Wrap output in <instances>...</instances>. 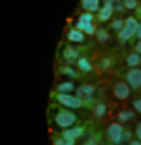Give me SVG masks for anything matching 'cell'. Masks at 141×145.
I'll return each instance as SVG.
<instances>
[{
	"label": "cell",
	"instance_id": "25",
	"mask_svg": "<svg viewBox=\"0 0 141 145\" xmlns=\"http://www.w3.org/2000/svg\"><path fill=\"white\" fill-rule=\"evenodd\" d=\"M112 67V60H110V58H102V60H100V69H110Z\"/></svg>",
	"mask_w": 141,
	"mask_h": 145
},
{
	"label": "cell",
	"instance_id": "24",
	"mask_svg": "<svg viewBox=\"0 0 141 145\" xmlns=\"http://www.w3.org/2000/svg\"><path fill=\"white\" fill-rule=\"evenodd\" d=\"M125 6H127V10H137L139 8V4H137V0H123Z\"/></svg>",
	"mask_w": 141,
	"mask_h": 145
},
{
	"label": "cell",
	"instance_id": "36",
	"mask_svg": "<svg viewBox=\"0 0 141 145\" xmlns=\"http://www.w3.org/2000/svg\"><path fill=\"white\" fill-rule=\"evenodd\" d=\"M108 145H116V143H112V141H110V143H108Z\"/></svg>",
	"mask_w": 141,
	"mask_h": 145
},
{
	"label": "cell",
	"instance_id": "16",
	"mask_svg": "<svg viewBox=\"0 0 141 145\" xmlns=\"http://www.w3.org/2000/svg\"><path fill=\"white\" fill-rule=\"evenodd\" d=\"M77 69L81 71V72H91V71H93V64H91V60H89V58L81 56V58L77 60Z\"/></svg>",
	"mask_w": 141,
	"mask_h": 145
},
{
	"label": "cell",
	"instance_id": "21",
	"mask_svg": "<svg viewBox=\"0 0 141 145\" xmlns=\"http://www.w3.org/2000/svg\"><path fill=\"white\" fill-rule=\"evenodd\" d=\"M77 141L75 139H69V137L60 135V137H54V145H75Z\"/></svg>",
	"mask_w": 141,
	"mask_h": 145
},
{
	"label": "cell",
	"instance_id": "3",
	"mask_svg": "<svg viewBox=\"0 0 141 145\" xmlns=\"http://www.w3.org/2000/svg\"><path fill=\"white\" fill-rule=\"evenodd\" d=\"M54 100H56V104H60V106H64V108H71V110H79V108L85 106L83 100L77 93H58L56 91Z\"/></svg>",
	"mask_w": 141,
	"mask_h": 145
},
{
	"label": "cell",
	"instance_id": "26",
	"mask_svg": "<svg viewBox=\"0 0 141 145\" xmlns=\"http://www.w3.org/2000/svg\"><path fill=\"white\" fill-rule=\"evenodd\" d=\"M114 10L116 12H123V10H127V6H125V2L120 0V2H114Z\"/></svg>",
	"mask_w": 141,
	"mask_h": 145
},
{
	"label": "cell",
	"instance_id": "32",
	"mask_svg": "<svg viewBox=\"0 0 141 145\" xmlns=\"http://www.w3.org/2000/svg\"><path fill=\"white\" fill-rule=\"evenodd\" d=\"M135 137H137V139L141 141V131H135Z\"/></svg>",
	"mask_w": 141,
	"mask_h": 145
},
{
	"label": "cell",
	"instance_id": "35",
	"mask_svg": "<svg viewBox=\"0 0 141 145\" xmlns=\"http://www.w3.org/2000/svg\"><path fill=\"white\" fill-rule=\"evenodd\" d=\"M137 15H141V6H139V8H137Z\"/></svg>",
	"mask_w": 141,
	"mask_h": 145
},
{
	"label": "cell",
	"instance_id": "11",
	"mask_svg": "<svg viewBox=\"0 0 141 145\" xmlns=\"http://www.w3.org/2000/svg\"><path fill=\"white\" fill-rule=\"evenodd\" d=\"M85 31H81L79 27H71L69 29V33H66V39L69 42H73V44H85Z\"/></svg>",
	"mask_w": 141,
	"mask_h": 145
},
{
	"label": "cell",
	"instance_id": "31",
	"mask_svg": "<svg viewBox=\"0 0 141 145\" xmlns=\"http://www.w3.org/2000/svg\"><path fill=\"white\" fill-rule=\"evenodd\" d=\"M137 37H141V19H139V27H137Z\"/></svg>",
	"mask_w": 141,
	"mask_h": 145
},
{
	"label": "cell",
	"instance_id": "1",
	"mask_svg": "<svg viewBox=\"0 0 141 145\" xmlns=\"http://www.w3.org/2000/svg\"><path fill=\"white\" fill-rule=\"evenodd\" d=\"M52 120H54V124L58 129H69V127H73V124H77V116H75V110L60 106L56 110V114L52 116Z\"/></svg>",
	"mask_w": 141,
	"mask_h": 145
},
{
	"label": "cell",
	"instance_id": "23",
	"mask_svg": "<svg viewBox=\"0 0 141 145\" xmlns=\"http://www.w3.org/2000/svg\"><path fill=\"white\" fill-rule=\"evenodd\" d=\"M110 23H112V31H116V33L125 27V19H118V17H116V19H112Z\"/></svg>",
	"mask_w": 141,
	"mask_h": 145
},
{
	"label": "cell",
	"instance_id": "27",
	"mask_svg": "<svg viewBox=\"0 0 141 145\" xmlns=\"http://www.w3.org/2000/svg\"><path fill=\"white\" fill-rule=\"evenodd\" d=\"M133 110H135V112H139V114H141V97H137V100L133 102Z\"/></svg>",
	"mask_w": 141,
	"mask_h": 145
},
{
	"label": "cell",
	"instance_id": "28",
	"mask_svg": "<svg viewBox=\"0 0 141 145\" xmlns=\"http://www.w3.org/2000/svg\"><path fill=\"white\" fill-rule=\"evenodd\" d=\"M133 139V133H131V131H125V137H123V143H129Z\"/></svg>",
	"mask_w": 141,
	"mask_h": 145
},
{
	"label": "cell",
	"instance_id": "6",
	"mask_svg": "<svg viewBox=\"0 0 141 145\" xmlns=\"http://www.w3.org/2000/svg\"><path fill=\"white\" fill-rule=\"evenodd\" d=\"M75 93L83 100L85 106H91L93 108V97H96V87H93V85H79Z\"/></svg>",
	"mask_w": 141,
	"mask_h": 145
},
{
	"label": "cell",
	"instance_id": "20",
	"mask_svg": "<svg viewBox=\"0 0 141 145\" xmlns=\"http://www.w3.org/2000/svg\"><path fill=\"white\" fill-rule=\"evenodd\" d=\"M60 72H62L64 77H69V79H75V77H77L81 71H75L73 67H69V64H66V67H62V69H60Z\"/></svg>",
	"mask_w": 141,
	"mask_h": 145
},
{
	"label": "cell",
	"instance_id": "10",
	"mask_svg": "<svg viewBox=\"0 0 141 145\" xmlns=\"http://www.w3.org/2000/svg\"><path fill=\"white\" fill-rule=\"evenodd\" d=\"M62 135L77 141V139H81V137L85 135V129L81 127V124H73V127H69V129H62Z\"/></svg>",
	"mask_w": 141,
	"mask_h": 145
},
{
	"label": "cell",
	"instance_id": "4",
	"mask_svg": "<svg viewBox=\"0 0 141 145\" xmlns=\"http://www.w3.org/2000/svg\"><path fill=\"white\" fill-rule=\"evenodd\" d=\"M96 12H83V15H79V19H77V23H75V27H79V29H81V31H85V33L87 35H96V23H93V21H96Z\"/></svg>",
	"mask_w": 141,
	"mask_h": 145
},
{
	"label": "cell",
	"instance_id": "18",
	"mask_svg": "<svg viewBox=\"0 0 141 145\" xmlns=\"http://www.w3.org/2000/svg\"><path fill=\"white\" fill-rule=\"evenodd\" d=\"M106 112H108V106H106L104 102H96V104H93V114H96L98 118L106 116Z\"/></svg>",
	"mask_w": 141,
	"mask_h": 145
},
{
	"label": "cell",
	"instance_id": "9",
	"mask_svg": "<svg viewBox=\"0 0 141 145\" xmlns=\"http://www.w3.org/2000/svg\"><path fill=\"white\" fill-rule=\"evenodd\" d=\"M131 91H133V87L127 81H118L114 85V97H116V100H127V97L131 95Z\"/></svg>",
	"mask_w": 141,
	"mask_h": 145
},
{
	"label": "cell",
	"instance_id": "29",
	"mask_svg": "<svg viewBox=\"0 0 141 145\" xmlns=\"http://www.w3.org/2000/svg\"><path fill=\"white\" fill-rule=\"evenodd\" d=\"M127 145H141V141L137 139V137H133V139H131L129 143H127Z\"/></svg>",
	"mask_w": 141,
	"mask_h": 145
},
{
	"label": "cell",
	"instance_id": "2",
	"mask_svg": "<svg viewBox=\"0 0 141 145\" xmlns=\"http://www.w3.org/2000/svg\"><path fill=\"white\" fill-rule=\"evenodd\" d=\"M137 27H139V19L137 17L125 19V27L118 31V42L120 44H127L131 37H137Z\"/></svg>",
	"mask_w": 141,
	"mask_h": 145
},
{
	"label": "cell",
	"instance_id": "17",
	"mask_svg": "<svg viewBox=\"0 0 141 145\" xmlns=\"http://www.w3.org/2000/svg\"><path fill=\"white\" fill-rule=\"evenodd\" d=\"M135 118V110H120L118 112V122H129V120H133Z\"/></svg>",
	"mask_w": 141,
	"mask_h": 145
},
{
	"label": "cell",
	"instance_id": "5",
	"mask_svg": "<svg viewBox=\"0 0 141 145\" xmlns=\"http://www.w3.org/2000/svg\"><path fill=\"white\" fill-rule=\"evenodd\" d=\"M106 137H108L112 143L120 145V143H123V137H125L123 122H112V124H108V129H106Z\"/></svg>",
	"mask_w": 141,
	"mask_h": 145
},
{
	"label": "cell",
	"instance_id": "22",
	"mask_svg": "<svg viewBox=\"0 0 141 145\" xmlns=\"http://www.w3.org/2000/svg\"><path fill=\"white\" fill-rule=\"evenodd\" d=\"M96 37H98V42H108V39H110V31L108 29H98L96 31Z\"/></svg>",
	"mask_w": 141,
	"mask_h": 145
},
{
	"label": "cell",
	"instance_id": "12",
	"mask_svg": "<svg viewBox=\"0 0 141 145\" xmlns=\"http://www.w3.org/2000/svg\"><path fill=\"white\" fill-rule=\"evenodd\" d=\"M102 4H104V0H81L83 10H87V12H96V15H98V10L102 8Z\"/></svg>",
	"mask_w": 141,
	"mask_h": 145
},
{
	"label": "cell",
	"instance_id": "33",
	"mask_svg": "<svg viewBox=\"0 0 141 145\" xmlns=\"http://www.w3.org/2000/svg\"><path fill=\"white\" fill-rule=\"evenodd\" d=\"M135 131H141V120L137 122V129H135Z\"/></svg>",
	"mask_w": 141,
	"mask_h": 145
},
{
	"label": "cell",
	"instance_id": "7",
	"mask_svg": "<svg viewBox=\"0 0 141 145\" xmlns=\"http://www.w3.org/2000/svg\"><path fill=\"white\" fill-rule=\"evenodd\" d=\"M125 81L129 83L133 89H141V67H135V69H129V71H127Z\"/></svg>",
	"mask_w": 141,
	"mask_h": 145
},
{
	"label": "cell",
	"instance_id": "13",
	"mask_svg": "<svg viewBox=\"0 0 141 145\" xmlns=\"http://www.w3.org/2000/svg\"><path fill=\"white\" fill-rule=\"evenodd\" d=\"M56 91H58V93H75L77 87H75V83H73V79H69V81L58 83L56 85Z\"/></svg>",
	"mask_w": 141,
	"mask_h": 145
},
{
	"label": "cell",
	"instance_id": "15",
	"mask_svg": "<svg viewBox=\"0 0 141 145\" xmlns=\"http://www.w3.org/2000/svg\"><path fill=\"white\" fill-rule=\"evenodd\" d=\"M62 58H64L66 62H75V64H77V60H79L81 56H79V52H77L75 48H71V46H69V48L62 50Z\"/></svg>",
	"mask_w": 141,
	"mask_h": 145
},
{
	"label": "cell",
	"instance_id": "30",
	"mask_svg": "<svg viewBox=\"0 0 141 145\" xmlns=\"http://www.w3.org/2000/svg\"><path fill=\"white\" fill-rule=\"evenodd\" d=\"M135 50H137V52H141V37L137 39V44H135Z\"/></svg>",
	"mask_w": 141,
	"mask_h": 145
},
{
	"label": "cell",
	"instance_id": "14",
	"mask_svg": "<svg viewBox=\"0 0 141 145\" xmlns=\"http://www.w3.org/2000/svg\"><path fill=\"white\" fill-rule=\"evenodd\" d=\"M127 67L129 69H135V67H141V52H131L127 54Z\"/></svg>",
	"mask_w": 141,
	"mask_h": 145
},
{
	"label": "cell",
	"instance_id": "34",
	"mask_svg": "<svg viewBox=\"0 0 141 145\" xmlns=\"http://www.w3.org/2000/svg\"><path fill=\"white\" fill-rule=\"evenodd\" d=\"M106 2H120V0H106Z\"/></svg>",
	"mask_w": 141,
	"mask_h": 145
},
{
	"label": "cell",
	"instance_id": "8",
	"mask_svg": "<svg viewBox=\"0 0 141 145\" xmlns=\"http://www.w3.org/2000/svg\"><path fill=\"white\" fill-rule=\"evenodd\" d=\"M114 2H106L104 0V4H102V8L98 10V21H102V23H108L112 21V15H114Z\"/></svg>",
	"mask_w": 141,
	"mask_h": 145
},
{
	"label": "cell",
	"instance_id": "19",
	"mask_svg": "<svg viewBox=\"0 0 141 145\" xmlns=\"http://www.w3.org/2000/svg\"><path fill=\"white\" fill-rule=\"evenodd\" d=\"M100 143H102V135L96 133V135H87L81 145H100Z\"/></svg>",
	"mask_w": 141,
	"mask_h": 145
}]
</instances>
